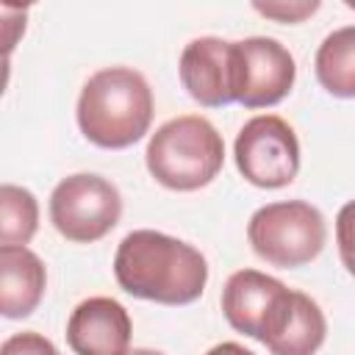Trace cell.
I'll return each instance as SVG.
<instances>
[{
  "mask_svg": "<svg viewBox=\"0 0 355 355\" xmlns=\"http://www.w3.org/2000/svg\"><path fill=\"white\" fill-rule=\"evenodd\" d=\"M114 275L122 291L161 305H189L208 283L205 255L158 230H130L114 255Z\"/></svg>",
  "mask_w": 355,
  "mask_h": 355,
  "instance_id": "6da1fadb",
  "label": "cell"
},
{
  "mask_svg": "<svg viewBox=\"0 0 355 355\" xmlns=\"http://www.w3.org/2000/svg\"><path fill=\"white\" fill-rule=\"evenodd\" d=\"M78 128L103 150L136 144L153 122V89L130 67H105L94 72L78 97Z\"/></svg>",
  "mask_w": 355,
  "mask_h": 355,
  "instance_id": "7a4b0ae2",
  "label": "cell"
},
{
  "mask_svg": "<svg viewBox=\"0 0 355 355\" xmlns=\"http://www.w3.org/2000/svg\"><path fill=\"white\" fill-rule=\"evenodd\" d=\"M144 161L164 189L197 191L219 175L225 164V141L205 116L186 114L164 122L150 136Z\"/></svg>",
  "mask_w": 355,
  "mask_h": 355,
  "instance_id": "3957f363",
  "label": "cell"
},
{
  "mask_svg": "<svg viewBox=\"0 0 355 355\" xmlns=\"http://www.w3.org/2000/svg\"><path fill=\"white\" fill-rule=\"evenodd\" d=\"M247 239L266 263L294 269L311 263L324 250L327 225L316 205L305 200H280L250 216Z\"/></svg>",
  "mask_w": 355,
  "mask_h": 355,
  "instance_id": "277c9868",
  "label": "cell"
},
{
  "mask_svg": "<svg viewBox=\"0 0 355 355\" xmlns=\"http://www.w3.org/2000/svg\"><path fill=\"white\" fill-rule=\"evenodd\" d=\"M119 216V189L94 172L69 175L50 194V222L67 241L75 244L100 241L116 227Z\"/></svg>",
  "mask_w": 355,
  "mask_h": 355,
  "instance_id": "5b68a950",
  "label": "cell"
},
{
  "mask_svg": "<svg viewBox=\"0 0 355 355\" xmlns=\"http://www.w3.org/2000/svg\"><path fill=\"white\" fill-rule=\"evenodd\" d=\"M241 178L258 189H283L300 172V141L294 128L275 114L244 122L233 144Z\"/></svg>",
  "mask_w": 355,
  "mask_h": 355,
  "instance_id": "8992f818",
  "label": "cell"
},
{
  "mask_svg": "<svg viewBox=\"0 0 355 355\" xmlns=\"http://www.w3.org/2000/svg\"><path fill=\"white\" fill-rule=\"evenodd\" d=\"M180 83L205 108L239 103V44L219 36L191 39L180 53Z\"/></svg>",
  "mask_w": 355,
  "mask_h": 355,
  "instance_id": "52a82bcc",
  "label": "cell"
},
{
  "mask_svg": "<svg viewBox=\"0 0 355 355\" xmlns=\"http://www.w3.org/2000/svg\"><path fill=\"white\" fill-rule=\"evenodd\" d=\"M239 44V103L244 108L277 105L294 86V55L269 36H250Z\"/></svg>",
  "mask_w": 355,
  "mask_h": 355,
  "instance_id": "ba28073f",
  "label": "cell"
},
{
  "mask_svg": "<svg viewBox=\"0 0 355 355\" xmlns=\"http://www.w3.org/2000/svg\"><path fill=\"white\" fill-rule=\"evenodd\" d=\"M130 333V313L111 297L78 302L67 322V341L75 355H128Z\"/></svg>",
  "mask_w": 355,
  "mask_h": 355,
  "instance_id": "9c48e42d",
  "label": "cell"
},
{
  "mask_svg": "<svg viewBox=\"0 0 355 355\" xmlns=\"http://www.w3.org/2000/svg\"><path fill=\"white\" fill-rule=\"evenodd\" d=\"M286 294L288 286L277 277H269L258 269H239L222 288V313L233 330L261 341Z\"/></svg>",
  "mask_w": 355,
  "mask_h": 355,
  "instance_id": "30bf717a",
  "label": "cell"
},
{
  "mask_svg": "<svg viewBox=\"0 0 355 355\" xmlns=\"http://www.w3.org/2000/svg\"><path fill=\"white\" fill-rule=\"evenodd\" d=\"M324 336L327 319L316 300L291 288L261 344L272 355H316V349L324 344Z\"/></svg>",
  "mask_w": 355,
  "mask_h": 355,
  "instance_id": "8fae6325",
  "label": "cell"
},
{
  "mask_svg": "<svg viewBox=\"0 0 355 355\" xmlns=\"http://www.w3.org/2000/svg\"><path fill=\"white\" fill-rule=\"evenodd\" d=\"M47 288V269L28 247H0V313L6 319L31 316Z\"/></svg>",
  "mask_w": 355,
  "mask_h": 355,
  "instance_id": "7c38bea8",
  "label": "cell"
},
{
  "mask_svg": "<svg viewBox=\"0 0 355 355\" xmlns=\"http://www.w3.org/2000/svg\"><path fill=\"white\" fill-rule=\"evenodd\" d=\"M322 89L341 100H355V25L327 33L313 58Z\"/></svg>",
  "mask_w": 355,
  "mask_h": 355,
  "instance_id": "4fadbf2b",
  "label": "cell"
},
{
  "mask_svg": "<svg viewBox=\"0 0 355 355\" xmlns=\"http://www.w3.org/2000/svg\"><path fill=\"white\" fill-rule=\"evenodd\" d=\"M39 227V202L36 197L14 183L0 186V244L25 247Z\"/></svg>",
  "mask_w": 355,
  "mask_h": 355,
  "instance_id": "5bb4252c",
  "label": "cell"
},
{
  "mask_svg": "<svg viewBox=\"0 0 355 355\" xmlns=\"http://www.w3.org/2000/svg\"><path fill=\"white\" fill-rule=\"evenodd\" d=\"M336 241H338V255L344 269L355 277V200L341 205L336 216Z\"/></svg>",
  "mask_w": 355,
  "mask_h": 355,
  "instance_id": "9a60e30c",
  "label": "cell"
},
{
  "mask_svg": "<svg viewBox=\"0 0 355 355\" xmlns=\"http://www.w3.org/2000/svg\"><path fill=\"white\" fill-rule=\"evenodd\" d=\"M0 355H58L55 344L50 338H44L42 333L36 330H22V333H14L3 341L0 347Z\"/></svg>",
  "mask_w": 355,
  "mask_h": 355,
  "instance_id": "2e32d148",
  "label": "cell"
},
{
  "mask_svg": "<svg viewBox=\"0 0 355 355\" xmlns=\"http://www.w3.org/2000/svg\"><path fill=\"white\" fill-rule=\"evenodd\" d=\"M319 8L316 0L311 3H255V11L263 17H272L277 22H302Z\"/></svg>",
  "mask_w": 355,
  "mask_h": 355,
  "instance_id": "e0dca14e",
  "label": "cell"
},
{
  "mask_svg": "<svg viewBox=\"0 0 355 355\" xmlns=\"http://www.w3.org/2000/svg\"><path fill=\"white\" fill-rule=\"evenodd\" d=\"M205 355H255V352L244 349V347H241V344H236V341H222V344L211 347Z\"/></svg>",
  "mask_w": 355,
  "mask_h": 355,
  "instance_id": "ac0fdd59",
  "label": "cell"
},
{
  "mask_svg": "<svg viewBox=\"0 0 355 355\" xmlns=\"http://www.w3.org/2000/svg\"><path fill=\"white\" fill-rule=\"evenodd\" d=\"M128 355H164V352H158V349H150V347H136V349H130Z\"/></svg>",
  "mask_w": 355,
  "mask_h": 355,
  "instance_id": "d6986e66",
  "label": "cell"
}]
</instances>
